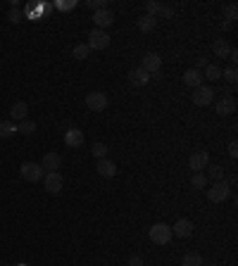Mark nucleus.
<instances>
[{"label":"nucleus","instance_id":"1","mask_svg":"<svg viewBox=\"0 0 238 266\" xmlns=\"http://www.w3.org/2000/svg\"><path fill=\"white\" fill-rule=\"evenodd\" d=\"M148 238H150L152 245H169V240L174 238V235H172V226H167V224H155V226L148 228Z\"/></svg>","mask_w":238,"mask_h":266},{"label":"nucleus","instance_id":"2","mask_svg":"<svg viewBox=\"0 0 238 266\" xmlns=\"http://www.w3.org/2000/svg\"><path fill=\"white\" fill-rule=\"evenodd\" d=\"M231 195V188H229V183L226 181H219V183H212L210 188H207V200L214 204H219L224 202V200H229Z\"/></svg>","mask_w":238,"mask_h":266},{"label":"nucleus","instance_id":"3","mask_svg":"<svg viewBox=\"0 0 238 266\" xmlns=\"http://www.w3.org/2000/svg\"><path fill=\"white\" fill-rule=\"evenodd\" d=\"M19 176H22L24 181H29V183H36V181H41L46 176V171H43V166L36 164V162H24V164L19 166Z\"/></svg>","mask_w":238,"mask_h":266},{"label":"nucleus","instance_id":"4","mask_svg":"<svg viewBox=\"0 0 238 266\" xmlns=\"http://www.w3.org/2000/svg\"><path fill=\"white\" fill-rule=\"evenodd\" d=\"M91 50H105L110 46V33L103 31V29H95V31L88 33V43H86Z\"/></svg>","mask_w":238,"mask_h":266},{"label":"nucleus","instance_id":"5","mask_svg":"<svg viewBox=\"0 0 238 266\" xmlns=\"http://www.w3.org/2000/svg\"><path fill=\"white\" fill-rule=\"evenodd\" d=\"M107 95L103 93V91H93V93L86 95V107L93 112H105L107 110Z\"/></svg>","mask_w":238,"mask_h":266},{"label":"nucleus","instance_id":"6","mask_svg":"<svg viewBox=\"0 0 238 266\" xmlns=\"http://www.w3.org/2000/svg\"><path fill=\"white\" fill-rule=\"evenodd\" d=\"M141 69L148 71V74H157V71L162 69V57H160L157 53H145V55L141 57Z\"/></svg>","mask_w":238,"mask_h":266},{"label":"nucleus","instance_id":"7","mask_svg":"<svg viewBox=\"0 0 238 266\" xmlns=\"http://www.w3.org/2000/svg\"><path fill=\"white\" fill-rule=\"evenodd\" d=\"M190 100L195 102L198 107H207V105L214 100V91L210 86H198L193 91V95H190Z\"/></svg>","mask_w":238,"mask_h":266},{"label":"nucleus","instance_id":"8","mask_svg":"<svg viewBox=\"0 0 238 266\" xmlns=\"http://www.w3.org/2000/svg\"><path fill=\"white\" fill-rule=\"evenodd\" d=\"M210 166V155L207 152H193V155L188 157V169L195 173H203Z\"/></svg>","mask_w":238,"mask_h":266},{"label":"nucleus","instance_id":"9","mask_svg":"<svg viewBox=\"0 0 238 266\" xmlns=\"http://www.w3.org/2000/svg\"><path fill=\"white\" fill-rule=\"evenodd\" d=\"M43 183H46V190L48 193H53V195L62 193V188H64V179L57 171L46 173V176H43Z\"/></svg>","mask_w":238,"mask_h":266},{"label":"nucleus","instance_id":"10","mask_svg":"<svg viewBox=\"0 0 238 266\" xmlns=\"http://www.w3.org/2000/svg\"><path fill=\"white\" fill-rule=\"evenodd\" d=\"M41 166H43V171H46V173L60 171V166H62V157L57 155V152H46V155H43V162H41Z\"/></svg>","mask_w":238,"mask_h":266},{"label":"nucleus","instance_id":"11","mask_svg":"<svg viewBox=\"0 0 238 266\" xmlns=\"http://www.w3.org/2000/svg\"><path fill=\"white\" fill-rule=\"evenodd\" d=\"M26 114H29V105H26V102L24 100L12 102V107H10V119H12L15 124H19V121H24V119H29Z\"/></svg>","mask_w":238,"mask_h":266},{"label":"nucleus","instance_id":"12","mask_svg":"<svg viewBox=\"0 0 238 266\" xmlns=\"http://www.w3.org/2000/svg\"><path fill=\"white\" fill-rule=\"evenodd\" d=\"M193 221H188V219H179L172 226V235H176V238H190L193 235Z\"/></svg>","mask_w":238,"mask_h":266},{"label":"nucleus","instance_id":"13","mask_svg":"<svg viewBox=\"0 0 238 266\" xmlns=\"http://www.w3.org/2000/svg\"><path fill=\"white\" fill-rule=\"evenodd\" d=\"M148 81H150V74L148 71H143L141 67H136V69L129 71V83L136 88H141V86H148Z\"/></svg>","mask_w":238,"mask_h":266},{"label":"nucleus","instance_id":"14","mask_svg":"<svg viewBox=\"0 0 238 266\" xmlns=\"http://www.w3.org/2000/svg\"><path fill=\"white\" fill-rule=\"evenodd\" d=\"M233 112H236V98L226 95V98H222V100L217 102V114L219 117H231Z\"/></svg>","mask_w":238,"mask_h":266},{"label":"nucleus","instance_id":"15","mask_svg":"<svg viewBox=\"0 0 238 266\" xmlns=\"http://www.w3.org/2000/svg\"><path fill=\"white\" fill-rule=\"evenodd\" d=\"M93 22L98 24V29H103L105 31V26H112L114 24V15H112V10H98V12H93Z\"/></svg>","mask_w":238,"mask_h":266},{"label":"nucleus","instance_id":"16","mask_svg":"<svg viewBox=\"0 0 238 266\" xmlns=\"http://www.w3.org/2000/svg\"><path fill=\"white\" fill-rule=\"evenodd\" d=\"M84 141H86V138H84V133H81L79 128H74V126L67 128V133H64V143H67L69 148H81Z\"/></svg>","mask_w":238,"mask_h":266},{"label":"nucleus","instance_id":"17","mask_svg":"<svg viewBox=\"0 0 238 266\" xmlns=\"http://www.w3.org/2000/svg\"><path fill=\"white\" fill-rule=\"evenodd\" d=\"M95 171L100 173V176H105V179H112V176H117V166H114V162L112 159H98V166H95Z\"/></svg>","mask_w":238,"mask_h":266},{"label":"nucleus","instance_id":"18","mask_svg":"<svg viewBox=\"0 0 238 266\" xmlns=\"http://www.w3.org/2000/svg\"><path fill=\"white\" fill-rule=\"evenodd\" d=\"M183 83L195 91L198 86H203V71H198V69H186V74H183Z\"/></svg>","mask_w":238,"mask_h":266},{"label":"nucleus","instance_id":"19","mask_svg":"<svg viewBox=\"0 0 238 266\" xmlns=\"http://www.w3.org/2000/svg\"><path fill=\"white\" fill-rule=\"evenodd\" d=\"M155 26H157V17L143 15L141 19H138V31H143V33H150V31H155Z\"/></svg>","mask_w":238,"mask_h":266},{"label":"nucleus","instance_id":"20","mask_svg":"<svg viewBox=\"0 0 238 266\" xmlns=\"http://www.w3.org/2000/svg\"><path fill=\"white\" fill-rule=\"evenodd\" d=\"M212 53H214L217 57H229L231 48H229V43H226L224 38H217V40L212 43Z\"/></svg>","mask_w":238,"mask_h":266},{"label":"nucleus","instance_id":"21","mask_svg":"<svg viewBox=\"0 0 238 266\" xmlns=\"http://www.w3.org/2000/svg\"><path fill=\"white\" fill-rule=\"evenodd\" d=\"M17 131V124L12 119H5V121H0V138H10V136H15Z\"/></svg>","mask_w":238,"mask_h":266},{"label":"nucleus","instance_id":"22","mask_svg":"<svg viewBox=\"0 0 238 266\" xmlns=\"http://www.w3.org/2000/svg\"><path fill=\"white\" fill-rule=\"evenodd\" d=\"M212 179L214 183H219V181H224V169L219 164H212V166H207V181Z\"/></svg>","mask_w":238,"mask_h":266},{"label":"nucleus","instance_id":"23","mask_svg":"<svg viewBox=\"0 0 238 266\" xmlns=\"http://www.w3.org/2000/svg\"><path fill=\"white\" fill-rule=\"evenodd\" d=\"M17 131L24 133V136H31V133H36V121H31V119H24V121H19V124H17Z\"/></svg>","mask_w":238,"mask_h":266},{"label":"nucleus","instance_id":"24","mask_svg":"<svg viewBox=\"0 0 238 266\" xmlns=\"http://www.w3.org/2000/svg\"><path fill=\"white\" fill-rule=\"evenodd\" d=\"M107 152H110V150H107V145H105V143H93V145H91V155H93L95 159H105V157H107Z\"/></svg>","mask_w":238,"mask_h":266},{"label":"nucleus","instance_id":"25","mask_svg":"<svg viewBox=\"0 0 238 266\" xmlns=\"http://www.w3.org/2000/svg\"><path fill=\"white\" fill-rule=\"evenodd\" d=\"M181 264L183 266H203V257H200L198 252H188V254L183 257Z\"/></svg>","mask_w":238,"mask_h":266},{"label":"nucleus","instance_id":"26","mask_svg":"<svg viewBox=\"0 0 238 266\" xmlns=\"http://www.w3.org/2000/svg\"><path fill=\"white\" fill-rule=\"evenodd\" d=\"M71 55L76 57V60H86V57L91 55V48H88L86 43H79V46H74V50H71Z\"/></svg>","mask_w":238,"mask_h":266},{"label":"nucleus","instance_id":"27","mask_svg":"<svg viewBox=\"0 0 238 266\" xmlns=\"http://www.w3.org/2000/svg\"><path fill=\"white\" fill-rule=\"evenodd\" d=\"M205 78H210V81L222 78V69H219L217 64H207V67H205Z\"/></svg>","mask_w":238,"mask_h":266},{"label":"nucleus","instance_id":"28","mask_svg":"<svg viewBox=\"0 0 238 266\" xmlns=\"http://www.w3.org/2000/svg\"><path fill=\"white\" fill-rule=\"evenodd\" d=\"M143 8H145V15L157 17V15H160V8H162V3H157V0H148Z\"/></svg>","mask_w":238,"mask_h":266},{"label":"nucleus","instance_id":"29","mask_svg":"<svg viewBox=\"0 0 238 266\" xmlns=\"http://www.w3.org/2000/svg\"><path fill=\"white\" fill-rule=\"evenodd\" d=\"M190 186H193V188H198V190L207 188V176H205V173H193V179H190Z\"/></svg>","mask_w":238,"mask_h":266},{"label":"nucleus","instance_id":"30","mask_svg":"<svg viewBox=\"0 0 238 266\" xmlns=\"http://www.w3.org/2000/svg\"><path fill=\"white\" fill-rule=\"evenodd\" d=\"M222 76L226 78V81H229V83H236V81H238V71H236V67H233V64H231L229 69H224V71H222Z\"/></svg>","mask_w":238,"mask_h":266},{"label":"nucleus","instance_id":"31","mask_svg":"<svg viewBox=\"0 0 238 266\" xmlns=\"http://www.w3.org/2000/svg\"><path fill=\"white\" fill-rule=\"evenodd\" d=\"M162 17H165V19H172V17H174V8H172V5H165V3H162V8H160L157 19H162Z\"/></svg>","mask_w":238,"mask_h":266},{"label":"nucleus","instance_id":"32","mask_svg":"<svg viewBox=\"0 0 238 266\" xmlns=\"http://www.w3.org/2000/svg\"><path fill=\"white\" fill-rule=\"evenodd\" d=\"M86 5H88V8H93L95 12H98V10H105V8H107V3H105V0H88Z\"/></svg>","mask_w":238,"mask_h":266},{"label":"nucleus","instance_id":"33","mask_svg":"<svg viewBox=\"0 0 238 266\" xmlns=\"http://www.w3.org/2000/svg\"><path fill=\"white\" fill-rule=\"evenodd\" d=\"M224 15L229 17V19H236V15H238V8H236V5H233V3H231V5H226V8H224Z\"/></svg>","mask_w":238,"mask_h":266},{"label":"nucleus","instance_id":"34","mask_svg":"<svg viewBox=\"0 0 238 266\" xmlns=\"http://www.w3.org/2000/svg\"><path fill=\"white\" fill-rule=\"evenodd\" d=\"M129 266H145V264H143V259L138 257V254H131V257H129Z\"/></svg>","mask_w":238,"mask_h":266},{"label":"nucleus","instance_id":"35","mask_svg":"<svg viewBox=\"0 0 238 266\" xmlns=\"http://www.w3.org/2000/svg\"><path fill=\"white\" fill-rule=\"evenodd\" d=\"M229 155H231V157H238V143H236V141L229 143Z\"/></svg>","mask_w":238,"mask_h":266},{"label":"nucleus","instance_id":"36","mask_svg":"<svg viewBox=\"0 0 238 266\" xmlns=\"http://www.w3.org/2000/svg\"><path fill=\"white\" fill-rule=\"evenodd\" d=\"M203 67H207V62H205V57H198V60H195V67H193V69H203Z\"/></svg>","mask_w":238,"mask_h":266},{"label":"nucleus","instance_id":"37","mask_svg":"<svg viewBox=\"0 0 238 266\" xmlns=\"http://www.w3.org/2000/svg\"><path fill=\"white\" fill-rule=\"evenodd\" d=\"M10 22H19V12H17V10L10 12Z\"/></svg>","mask_w":238,"mask_h":266}]
</instances>
